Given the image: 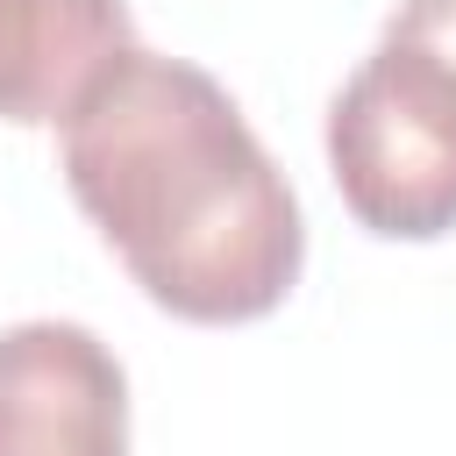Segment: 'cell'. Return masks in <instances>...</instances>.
<instances>
[{
  "instance_id": "1",
  "label": "cell",
  "mask_w": 456,
  "mask_h": 456,
  "mask_svg": "<svg viewBox=\"0 0 456 456\" xmlns=\"http://www.w3.org/2000/svg\"><path fill=\"white\" fill-rule=\"evenodd\" d=\"M57 164L78 214L171 321L242 328L299 285V200L192 57L128 43L57 121Z\"/></svg>"
},
{
  "instance_id": "4",
  "label": "cell",
  "mask_w": 456,
  "mask_h": 456,
  "mask_svg": "<svg viewBox=\"0 0 456 456\" xmlns=\"http://www.w3.org/2000/svg\"><path fill=\"white\" fill-rule=\"evenodd\" d=\"M128 43V0H0V121L57 128Z\"/></svg>"
},
{
  "instance_id": "2",
  "label": "cell",
  "mask_w": 456,
  "mask_h": 456,
  "mask_svg": "<svg viewBox=\"0 0 456 456\" xmlns=\"http://www.w3.org/2000/svg\"><path fill=\"white\" fill-rule=\"evenodd\" d=\"M328 171L342 207L385 242L456 228V64L378 36L328 100Z\"/></svg>"
},
{
  "instance_id": "5",
  "label": "cell",
  "mask_w": 456,
  "mask_h": 456,
  "mask_svg": "<svg viewBox=\"0 0 456 456\" xmlns=\"http://www.w3.org/2000/svg\"><path fill=\"white\" fill-rule=\"evenodd\" d=\"M385 36H406V43H420V50L456 64V0H399Z\"/></svg>"
},
{
  "instance_id": "3",
  "label": "cell",
  "mask_w": 456,
  "mask_h": 456,
  "mask_svg": "<svg viewBox=\"0 0 456 456\" xmlns=\"http://www.w3.org/2000/svg\"><path fill=\"white\" fill-rule=\"evenodd\" d=\"M0 456H128V370L93 328H0Z\"/></svg>"
}]
</instances>
